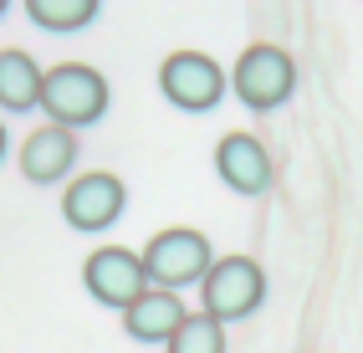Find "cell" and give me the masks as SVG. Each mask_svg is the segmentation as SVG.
Instances as JSON below:
<instances>
[{"mask_svg":"<svg viewBox=\"0 0 363 353\" xmlns=\"http://www.w3.org/2000/svg\"><path fill=\"white\" fill-rule=\"evenodd\" d=\"M46 118H52L57 128H82V123H98L108 113V82L103 72H92L87 62H62L52 72H41V98Z\"/></svg>","mask_w":363,"mask_h":353,"instance_id":"cell-1","label":"cell"},{"mask_svg":"<svg viewBox=\"0 0 363 353\" xmlns=\"http://www.w3.org/2000/svg\"><path fill=\"white\" fill-rule=\"evenodd\" d=\"M230 87H235V98L246 103V108L266 113V108H281L286 98H292V87H297V67H292V57H286L281 46L256 41V46H246V52L235 57Z\"/></svg>","mask_w":363,"mask_h":353,"instance_id":"cell-2","label":"cell"},{"mask_svg":"<svg viewBox=\"0 0 363 353\" xmlns=\"http://www.w3.org/2000/svg\"><path fill=\"white\" fill-rule=\"evenodd\" d=\"M200 297H205V318L215 323H235L261 308L266 297V276L251 256H220V262H210V271L200 276Z\"/></svg>","mask_w":363,"mask_h":353,"instance_id":"cell-3","label":"cell"},{"mask_svg":"<svg viewBox=\"0 0 363 353\" xmlns=\"http://www.w3.org/2000/svg\"><path fill=\"white\" fill-rule=\"evenodd\" d=\"M138 262H143V276H149L154 287L174 292V287H189V281H200L210 271V241L189 225H169L143 246Z\"/></svg>","mask_w":363,"mask_h":353,"instance_id":"cell-4","label":"cell"},{"mask_svg":"<svg viewBox=\"0 0 363 353\" xmlns=\"http://www.w3.org/2000/svg\"><path fill=\"white\" fill-rule=\"evenodd\" d=\"M159 87H164V98L174 108L205 113V108H215L225 98V72L205 52H174V57H164V67H159Z\"/></svg>","mask_w":363,"mask_h":353,"instance_id":"cell-5","label":"cell"},{"mask_svg":"<svg viewBox=\"0 0 363 353\" xmlns=\"http://www.w3.org/2000/svg\"><path fill=\"white\" fill-rule=\"evenodd\" d=\"M123 179L108 174V169H92V174H77L67 184V195H62V215L72 230H108L118 215H123Z\"/></svg>","mask_w":363,"mask_h":353,"instance_id":"cell-6","label":"cell"},{"mask_svg":"<svg viewBox=\"0 0 363 353\" xmlns=\"http://www.w3.org/2000/svg\"><path fill=\"white\" fill-rule=\"evenodd\" d=\"M82 281H87V292L108 302V308H133V302L149 292V276H143V262L133 251L123 246H103V251H92L87 256V267H82Z\"/></svg>","mask_w":363,"mask_h":353,"instance_id":"cell-7","label":"cell"},{"mask_svg":"<svg viewBox=\"0 0 363 353\" xmlns=\"http://www.w3.org/2000/svg\"><path fill=\"white\" fill-rule=\"evenodd\" d=\"M215 169L235 195H261L272 184V154L261 149V138L251 133H225L215 144Z\"/></svg>","mask_w":363,"mask_h":353,"instance_id":"cell-8","label":"cell"},{"mask_svg":"<svg viewBox=\"0 0 363 353\" xmlns=\"http://www.w3.org/2000/svg\"><path fill=\"white\" fill-rule=\"evenodd\" d=\"M72 164H77V138H72L67 128H57V123H46V128H36L26 144H21V174L26 179H36V184H52V179H62Z\"/></svg>","mask_w":363,"mask_h":353,"instance_id":"cell-9","label":"cell"},{"mask_svg":"<svg viewBox=\"0 0 363 353\" xmlns=\"http://www.w3.org/2000/svg\"><path fill=\"white\" fill-rule=\"evenodd\" d=\"M184 318H189V313H184L179 292H164V287H149L133 308H123V327H128L138 343H159V338L169 343Z\"/></svg>","mask_w":363,"mask_h":353,"instance_id":"cell-10","label":"cell"},{"mask_svg":"<svg viewBox=\"0 0 363 353\" xmlns=\"http://www.w3.org/2000/svg\"><path fill=\"white\" fill-rule=\"evenodd\" d=\"M36 98H41V67L21 46H6L0 52V108L26 113V108H36Z\"/></svg>","mask_w":363,"mask_h":353,"instance_id":"cell-11","label":"cell"},{"mask_svg":"<svg viewBox=\"0 0 363 353\" xmlns=\"http://www.w3.org/2000/svg\"><path fill=\"white\" fill-rule=\"evenodd\" d=\"M26 16L41 31H77L98 16V0H26Z\"/></svg>","mask_w":363,"mask_h":353,"instance_id":"cell-12","label":"cell"},{"mask_svg":"<svg viewBox=\"0 0 363 353\" xmlns=\"http://www.w3.org/2000/svg\"><path fill=\"white\" fill-rule=\"evenodd\" d=\"M169 353H225V327L205 313H189L169 338Z\"/></svg>","mask_w":363,"mask_h":353,"instance_id":"cell-13","label":"cell"},{"mask_svg":"<svg viewBox=\"0 0 363 353\" xmlns=\"http://www.w3.org/2000/svg\"><path fill=\"white\" fill-rule=\"evenodd\" d=\"M0 154H6V123H0Z\"/></svg>","mask_w":363,"mask_h":353,"instance_id":"cell-14","label":"cell"},{"mask_svg":"<svg viewBox=\"0 0 363 353\" xmlns=\"http://www.w3.org/2000/svg\"><path fill=\"white\" fill-rule=\"evenodd\" d=\"M0 16H6V0H0Z\"/></svg>","mask_w":363,"mask_h":353,"instance_id":"cell-15","label":"cell"}]
</instances>
